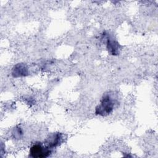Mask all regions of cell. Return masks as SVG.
Returning <instances> with one entry per match:
<instances>
[{
	"label": "cell",
	"mask_w": 158,
	"mask_h": 158,
	"mask_svg": "<svg viewBox=\"0 0 158 158\" xmlns=\"http://www.w3.org/2000/svg\"><path fill=\"white\" fill-rule=\"evenodd\" d=\"M117 104V100L110 92H108L103 95L99 104L95 109V114L101 116H107L111 114Z\"/></svg>",
	"instance_id": "1"
},
{
	"label": "cell",
	"mask_w": 158,
	"mask_h": 158,
	"mask_svg": "<svg viewBox=\"0 0 158 158\" xmlns=\"http://www.w3.org/2000/svg\"><path fill=\"white\" fill-rule=\"evenodd\" d=\"M52 149L41 143H35L30 148L29 156L33 158H44L51 155Z\"/></svg>",
	"instance_id": "2"
},
{
	"label": "cell",
	"mask_w": 158,
	"mask_h": 158,
	"mask_svg": "<svg viewBox=\"0 0 158 158\" xmlns=\"http://www.w3.org/2000/svg\"><path fill=\"white\" fill-rule=\"evenodd\" d=\"M62 135L60 133H52L46 138L44 141V144L51 149L59 146L62 142Z\"/></svg>",
	"instance_id": "3"
},
{
	"label": "cell",
	"mask_w": 158,
	"mask_h": 158,
	"mask_svg": "<svg viewBox=\"0 0 158 158\" xmlns=\"http://www.w3.org/2000/svg\"><path fill=\"white\" fill-rule=\"evenodd\" d=\"M28 70L27 65L23 63L16 64L12 69V75L14 77H21L28 75Z\"/></svg>",
	"instance_id": "4"
},
{
	"label": "cell",
	"mask_w": 158,
	"mask_h": 158,
	"mask_svg": "<svg viewBox=\"0 0 158 158\" xmlns=\"http://www.w3.org/2000/svg\"><path fill=\"white\" fill-rule=\"evenodd\" d=\"M106 47L109 53L111 55H117L119 52V44L112 38L106 37Z\"/></svg>",
	"instance_id": "5"
},
{
	"label": "cell",
	"mask_w": 158,
	"mask_h": 158,
	"mask_svg": "<svg viewBox=\"0 0 158 158\" xmlns=\"http://www.w3.org/2000/svg\"><path fill=\"white\" fill-rule=\"evenodd\" d=\"M22 134V132L20 131V128H18L17 129H15L14 132H13V135H14V137L18 138H20V135Z\"/></svg>",
	"instance_id": "6"
}]
</instances>
